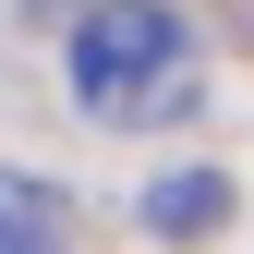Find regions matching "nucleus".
<instances>
[{
	"label": "nucleus",
	"instance_id": "obj_1",
	"mask_svg": "<svg viewBox=\"0 0 254 254\" xmlns=\"http://www.w3.org/2000/svg\"><path fill=\"white\" fill-rule=\"evenodd\" d=\"M73 97L97 121H170V109H194V24L170 0H97L73 24Z\"/></svg>",
	"mask_w": 254,
	"mask_h": 254
},
{
	"label": "nucleus",
	"instance_id": "obj_2",
	"mask_svg": "<svg viewBox=\"0 0 254 254\" xmlns=\"http://www.w3.org/2000/svg\"><path fill=\"white\" fill-rule=\"evenodd\" d=\"M218 218H230V182H218V170H182V182L145 194V230L157 242H194V230H218Z\"/></svg>",
	"mask_w": 254,
	"mask_h": 254
},
{
	"label": "nucleus",
	"instance_id": "obj_3",
	"mask_svg": "<svg viewBox=\"0 0 254 254\" xmlns=\"http://www.w3.org/2000/svg\"><path fill=\"white\" fill-rule=\"evenodd\" d=\"M0 254H61V194L37 170H0Z\"/></svg>",
	"mask_w": 254,
	"mask_h": 254
}]
</instances>
